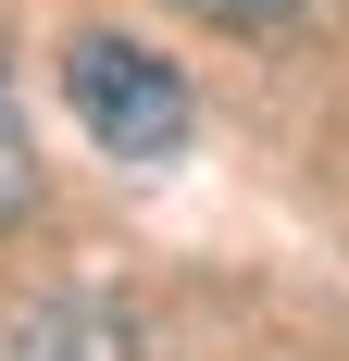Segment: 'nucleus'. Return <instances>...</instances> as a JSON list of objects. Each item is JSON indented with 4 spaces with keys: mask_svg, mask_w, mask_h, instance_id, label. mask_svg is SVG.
Wrapping results in <instances>:
<instances>
[{
    "mask_svg": "<svg viewBox=\"0 0 349 361\" xmlns=\"http://www.w3.org/2000/svg\"><path fill=\"white\" fill-rule=\"evenodd\" d=\"M63 100L112 162H174L187 149V75L162 50H138V37H112V25H88L63 50Z\"/></svg>",
    "mask_w": 349,
    "mask_h": 361,
    "instance_id": "nucleus-1",
    "label": "nucleus"
},
{
    "mask_svg": "<svg viewBox=\"0 0 349 361\" xmlns=\"http://www.w3.org/2000/svg\"><path fill=\"white\" fill-rule=\"evenodd\" d=\"M13 361H150V349H138V324L112 299H50V312H25Z\"/></svg>",
    "mask_w": 349,
    "mask_h": 361,
    "instance_id": "nucleus-2",
    "label": "nucleus"
},
{
    "mask_svg": "<svg viewBox=\"0 0 349 361\" xmlns=\"http://www.w3.org/2000/svg\"><path fill=\"white\" fill-rule=\"evenodd\" d=\"M37 212V137H25V112H13V87H0V237Z\"/></svg>",
    "mask_w": 349,
    "mask_h": 361,
    "instance_id": "nucleus-3",
    "label": "nucleus"
},
{
    "mask_svg": "<svg viewBox=\"0 0 349 361\" xmlns=\"http://www.w3.org/2000/svg\"><path fill=\"white\" fill-rule=\"evenodd\" d=\"M187 13H200V25H287L300 0H187Z\"/></svg>",
    "mask_w": 349,
    "mask_h": 361,
    "instance_id": "nucleus-4",
    "label": "nucleus"
}]
</instances>
